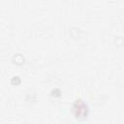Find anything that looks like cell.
Listing matches in <instances>:
<instances>
[{
  "mask_svg": "<svg viewBox=\"0 0 124 124\" xmlns=\"http://www.w3.org/2000/svg\"><path fill=\"white\" fill-rule=\"evenodd\" d=\"M72 112L75 116V118L78 120H84L87 118L89 113V108L85 102H83L81 99H77L72 106Z\"/></svg>",
  "mask_w": 124,
  "mask_h": 124,
  "instance_id": "6da1fadb",
  "label": "cell"
}]
</instances>
